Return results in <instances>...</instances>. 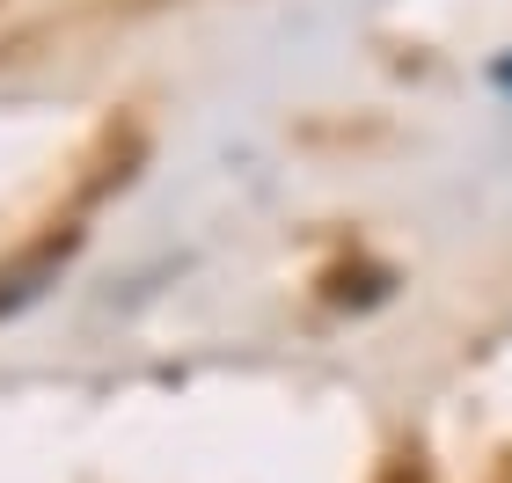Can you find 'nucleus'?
Masks as SVG:
<instances>
[{"label": "nucleus", "instance_id": "nucleus-1", "mask_svg": "<svg viewBox=\"0 0 512 483\" xmlns=\"http://www.w3.org/2000/svg\"><path fill=\"white\" fill-rule=\"evenodd\" d=\"M74 257V235H59V242H44V249H30L15 271H0V315L8 308H22V301H37L44 293V279H59V264Z\"/></svg>", "mask_w": 512, "mask_h": 483}]
</instances>
